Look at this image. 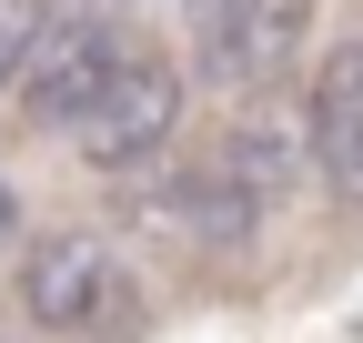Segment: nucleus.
I'll list each match as a JSON object with an SVG mask.
<instances>
[{
	"mask_svg": "<svg viewBox=\"0 0 363 343\" xmlns=\"http://www.w3.org/2000/svg\"><path fill=\"white\" fill-rule=\"evenodd\" d=\"M121 51L131 40L111 30V21H40V40H30V61H21V121L30 132H71V121L91 111V91L121 71Z\"/></svg>",
	"mask_w": 363,
	"mask_h": 343,
	"instance_id": "7ed1b4c3",
	"label": "nucleus"
},
{
	"mask_svg": "<svg viewBox=\"0 0 363 343\" xmlns=\"http://www.w3.org/2000/svg\"><path fill=\"white\" fill-rule=\"evenodd\" d=\"M11 242H21V192L0 182V252H11Z\"/></svg>",
	"mask_w": 363,
	"mask_h": 343,
	"instance_id": "6e6552de",
	"label": "nucleus"
},
{
	"mask_svg": "<svg viewBox=\"0 0 363 343\" xmlns=\"http://www.w3.org/2000/svg\"><path fill=\"white\" fill-rule=\"evenodd\" d=\"M121 252L101 232H40L30 242V263H21V313L40 333H101L121 313Z\"/></svg>",
	"mask_w": 363,
	"mask_h": 343,
	"instance_id": "f03ea898",
	"label": "nucleus"
},
{
	"mask_svg": "<svg viewBox=\"0 0 363 343\" xmlns=\"http://www.w3.org/2000/svg\"><path fill=\"white\" fill-rule=\"evenodd\" d=\"M313 152L343 182H363V40H343L323 61V81H313Z\"/></svg>",
	"mask_w": 363,
	"mask_h": 343,
	"instance_id": "423d86ee",
	"label": "nucleus"
},
{
	"mask_svg": "<svg viewBox=\"0 0 363 343\" xmlns=\"http://www.w3.org/2000/svg\"><path fill=\"white\" fill-rule=\"evenodd\" d=\"M202 21V51H212V81H233V91H252V81H272L303 30H313V0H212Z\"/></svg>",
	"mask_w": 363,
	"mask_h": 343,
	"instance_id": "20e7f679",
	"label": "nucleus"
},
{
	"mask_svg": "<svg viewBox=\"0 0 363 343\" xmlns=\"http://www.w3.org/2000/svg\"><path fill=\"white\" fill-rule=\"evenodd\" d=\"M222 182H233L252 212H283L293 202V182H303V132L293 121H272V111H242L233 132H222Z\"/></svg>",
	"mask_w": 363,
	"mask_h": 343,
	"instance_id": "39448f33",
	"label": "nucleus"
},
{
	"mask_svg": "<svg viewBox=\"0 0 363 343\" xmlns=\"http://www.w3.org/2000/svg\"><path fill=\"white\" fill-rule=\"evenodd\" d=\"M192 11H212V0H192Z\"/></svg>",
	"mask_w": 363,
	"mask_h": 343,
	"instance_id": "1a4fd4ad",
	"label": "nucleus"
},
{
	"mask_svg": "<svg viewBox=\"0 0 363 343\" xmlns=\"http://www.w3.org/2000/svg\"><path fill=\"white\" fill-rule=\"evenodd\" d=\"M40 21H51V0H0V91L21 81V61H30V40H40Z\"/></svg>",
	"mask_w": 363,
	"mask_h": 343,
	"instance_id": "0eeeda50",
	"label": "nucleus"
},
{
	"mask_svg": "<svg viewBox=\"0 0 363 343\" xmlns=\"http://www.w3.org/2000/svg\"><path fill=\"white\" fill-rule=\"evenodd\" d=\"M71 132H81V162L91 172H142L182 132V71L152 61V51H121V71L91 91V111L71 121Z\"/></svg>",
	"mask_w": 363,
	"mask_h": 343,
	"instance_id": "f257e3e1",
	"label": "nucleus"
}]
</instances>
